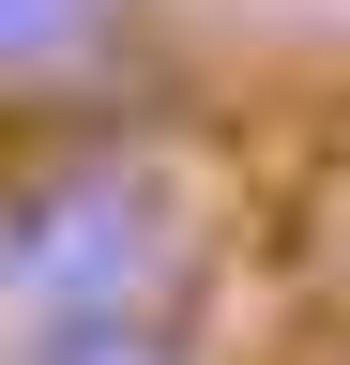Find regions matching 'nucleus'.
<instances>
[{
	"mask_svg": "<svg viewBox=\"0 0 350 365\" xmlns=\"http://www.w3.org/2000/svg\"><path fill=\"white\" fill-rule=\"evenodd\" d=\"M0 365H244V350L213 335V304H183V319H61V335H16Z\"/></svg>",
	"mask_w": 350,
	"mask_h": 365,
	"instance_id": "7ed1b4c3",
	"label": "nucleus"
},
{
	"mask_svg": "<svg viewBox=\"0 0 350 365\" xmlns=\"http://www.w3.org/2000/svg\"><path fill=\"white\" fill-rule=\"evenodd\" d=\"M259 244V168L198 107H107L0 137V350L61 319H183L229 304Z\"/></svg>",
	"mask_w": 350,
	"mask_h": 365,
	"instance_id": "f257e3e1",
	"label": "nucleus"
},
{
	"mask_svg": "<svg viewBox=\"0 0 350 365\" xmlns=\"http://www.w3.org/2000/svg\"><path fill=\"white\" fill-rule=\"evenodd\" d=\"M138 46H153V0H0V122L31 137V122L153 107Z\"/></svg>",
	"mask_w": 350,
	"mask_h": 365,
	"instance_id": "f03ea898",
	"label": "nucleus"
}]
</instances>
